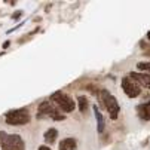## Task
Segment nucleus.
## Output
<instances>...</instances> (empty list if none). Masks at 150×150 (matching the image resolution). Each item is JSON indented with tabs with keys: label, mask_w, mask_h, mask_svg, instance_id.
<instances>
[{
	"label": "nucleus",
	"mask_w": 150,
	"mask_h": 150,
	"mask_svg": "<svg viewBox=\"0 0 150 150\" xmlns=\"http://www.w3.org/2000/svg\"><path fill=\"white\" fill-rule=\"evenodd\" d=\"M98 97H100V101L103 103V105L107 109V112H109L110 119L116 120L117 116H119V112H120V105H119L116 97L112 95L107 89H101L100 94H98Z\"/></svg>",
	"instance_id": "f257e3e1"
},
{
	"label": "nucleus",
	"mask_w": 150,
	"mask_h": 150,
	"mask_svg": "<svg viewBox=\"0 0 150 150\" xmlns=\"http://www.w3.org/2000/svg\"><path fill=\"white\" fill-rule=\"evenodd\" d=\"M0 146L2 150H25L24 140L18 134H8L0 131Z\"/></svg>",
	"instance_id": "f03ea898"
},
{
	"label": "nucleus",
	"mask_w": 150,
	"mask_h": 150,
	"mask_svg": "<svg viewBox=\"0 0 150 150\" xmlns=\"http://www.w3.org/2000/svg\"><path fill=\"white\" fill-rule=\"evenodd\" d=\"M30 112L28 109L23 107V109H15V110H11L5 115V120L8 125H12V126H19V125H27L30 122Z\"/></svg>",
	"instance_id": "7ed1b4c3"
},
{
	"label": "nucleus",
	"mask_w": 150,
	"mask_h": 150,
	"mask_svg": "<svg viewBox=\"0 0 150 150\" xmlns=\"http://www.w3.org/2000/svg\"><path fill=\"white\" fill-rule=\"evenodd\" d=\"M51 101L57 104V107L62 112V113H71L76 109V103L71 97H69L67 94H64L61 91H57L51 95Z\"/></svg>",
	"instance_id": "20e7f679"
},
{
	"label": "nucleus",
	"mask_w": 150,
	"mask_h": 150,
	"mask_svg": "<svg viewBox=\"0 0 150 150\" xmlns=\"http://www.w3.org/2000/svg\"><path fill=\"white\" fill-rule=\"evenodd\" d=\"M43 116H48L54 120H64L66 119V116L62 115V112L58 110V107L54 105L52 103L49 101H42L37 107V117H43Z\"/></svg>",
	"instance_id": "39448f33"
},
{
	"label": "nucleus",
	"mask_w": 150,
	"mask_h": 150,
	"mask_svg": "<svg viewBox=\"0 0 150 150\" xmlns=\"http://www.w3.org/2000/svg\"><path fill=\"white\" fill-rule=\"evenodd\" d=\"M122 89L126 94V97H129V98H137L141 94V86L137 82H134L129 76L122 79Z\"/></svg>",
	"instance_id": "423d86ee"
},
{
	"label": "nucleus",
	"mask_w": 150,
	"mask_h": 150,
	"mask_svg": "<svg viewBox=\"0 0 150 150\" xmlns=\"http://www.w3.org/2000/svg\"><path fill=\"white\" fill-rule=\"evenodd\" d=\"M129 77L137 82L140 86H144L150 91V74L149 73H140V71H131L129 73Z\"/></svg>",
	"instance_id": "0eeeda50"
},
{
	"label": "nucleus",
	"mask_w": 150,
	"mask_h": 150,
	"mask_svg": "<svg viewBox=\"0 0 150 150\" xmlns=\"http://www.w3.org/2000/svg\"><path fill=\"white\" fill-rule=\"evenodd\" d=\"M137 113L143 120H150V101L137 105Z\"/></svg>",
	"instance_id": "6e6552de"
},
{
	"label": "nucleus",
	"mask_w": 150,
	"mask_h": 150,
	"mask_svg": "<svg viewBox=\"0 0 150 150\" xmlns=\"http://www.w3.org/2000/svg\"><path fill=\"white\" fill-rule=\"evenodd\" d=\"M76 149H77V141L73 137L61 140V143L58 146V150H76Z\"/></svg>",
	"instance_id": "1a4fd4ad"
},
{
	"label": "nucleus",
	"mask_w": 150,
	"mask_h": 150,
	"mask_svg": "<svg viewBox=\"0 0 150 150\" xmlns=\"http://www.w3.org/2000/svg\"><path fill=\"white\" fill-rule=\"evenodd\" d=\"M94 113H95V119H97V131L101 134L104 131L105 123H104V117H103V115H101V112L98 109V105H94Z\"/></svg>",
	"instance_id": "9d476101"
},
{
	"label": "nucleus",
	"mask_w": 150,
	"mask_h": 150,
	"mask_svg": "<svg viewBox=\"0 0 150 150\" xmlns=\"http://www.w3.org/2000/svg\"><path fill=\"white\" fill-rule=\"evenodd\" d=\"M58 138V131L55 129V128H49V129L43 134V140L48 143V144H54Z\"/></svg>",
	"instance_id": "9b49d317"
},
{
	"label": "nucleus",
	"mask_w": 150,
	"mask_h": 150,
	"mask_svg": "<svg viewBox=\"0 0 150 150\" xmlns=\"http://www.w3.org/2000/svg\"><path fill=\"white\" fill-rule=\"evenodd\" d=\"M77 107H79V112L82 115H85L88 112V107H89V103H88V98L85 95H79L77 97Z\"/></svg>",
	"instance_id": "f8f14e48"
},
{
	"label": "nucleus",
	"mask_w": 150,
	"mask_h": 150,
	"mask_svg": "<svg viewBox=\"0 0 150 150\" xmlns=\"http://www.w3.org/2000/svg\"><path fill=\"white\" fill-rule=\"evenodd\" d=\"M137 69L141 71H150V61H141L137 64Z\"/></svg>",
	"instance_id": "ddd939ff"
},
{
	"label": "nucleus",
	"mask_w": 150,
	"mask_h": 150,
	"mask_svg": "<svg viewBox=\"0 0 150 150\" xmlns=\"http://www.w3.org/2000/svg\"><path fill=\"white\" fill-rule=\"evenodd\" d=\"M21 15H23V12H21V11H18V12H13L11 18H12V19H18V18H19Z\"/></svg>",
	"instance_id": "4468645a"
},
{
	"label": "nucleus",
	"mask_w": 150,
	"mask_h": 150,
	"mask_svg": "<svg viewBox=\"0 0 150 150\" xmlns=\"http://www.w3.org/2000/svg\"><path fill=\"white\" fill-rule=\"evenodd\" d=\"M37 150H51V147H48V146H40Z\"/></svg>",
	"instance_id": "2eb2a0df"
},
{
	"label": "nucleus",
	"mask_w": 150,
	"mask_h": 150,
	"mask_svg": "<svg viewBox=\"0 0 150 150\" xmlns=\"http://www.w3.org/2000/svg\"><path fill=\"white\" fill-rule=\"evenodd\" d=\"M9 45H11V42H5V43H3V49L9 48Z\"/></svg>",
	"instance_id": "dca6fc26"
},
{
	"label": "nucleus",
	"mask_w": 150,
	"mask_h": 150,
	"mask_svg": "<svg viewBox=\"0 0 150 150\" xmlns=\"http://www.w3.org/2000/svg\"><path fill=\"white\" fill-rule=\"evenodd\" d=\"M147 39H149V40H150V31H149V33H147Z\"/></svg>",
	"instance_id": "f3484780"
}]
</instances>
